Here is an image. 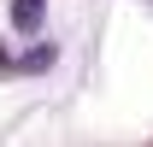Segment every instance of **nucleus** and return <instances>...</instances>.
<instances>
[{"label":"nucleus","instance_id":"obj_1","mask_svg":"<svg viewBox=\"0 0 153 147\" xmlns=\"http://www.w3.org/2000/svg\"><path fill=\"white\" fill-rule=\"evenodd\" d=\"M36 18H41V0H18L12 6V24L18 30H36Z\"/></svg>","mask_w":153,"mask_h":147}]
</instances>
